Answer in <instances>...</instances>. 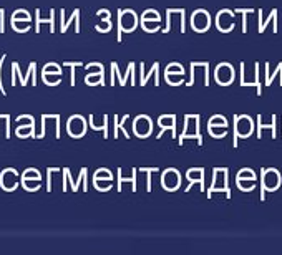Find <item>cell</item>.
<instances>
[{
	"label": "cell",
	"instance_id": "cell-5",
	"mask_svg": "<svg viewBox=\"0 0 282 255\" xmlns=\"http://www.w3.org/2000/svg\"><path fill=\"white\" fill-rule=\"evenodd\" d=\"M44 75H57V76H62V70H60L58 65H55V63H49V65H45V68H44Z\"/></svg>",
	"mask_w": 282,
	"mask_h": 255
},
{
	"label": "cell",
	"instance_id": "cell-7",
	"mask_svg": "<svg viewBox=\"0 0 282 255\" xmlns=\"http://www.w3.org/2000/svg\"><path fill=\"white\" fill-rule=\"evenodd\" d=\"M12 20H32L30 19V14L25 10H17L14 15H12Z\"/></svg>",
	"mask_w": 282,
	"mask_h": 255
},
{
	"label": "cell",
	"instance_id": "cell-1",
	"mask_svg": "<svg viewBox=\"0 0 282 255\" xmlns=\"http://www.w3.org/2000/svg\"><path fill=\"white\" fill-rule=\"evenodd\" d=\"M138 25L136 14L131 10H119V32H131L135 30Z\"/></svg>",
	"mask_w": 282,
	"mask_h": 255
},
{
	"label": "cell",
	"instance_id": "cell-8",
	"mask_svg": "<svg viewBox=\"0 0 282 255\" xmlns=\"http://www.w3.org/2000/svg\"><path fill=\"white\" fill-rule=\"evenodd\" d=\"M101 73H103V72H98L97 75L90 73L87 76V83H88V85H97V83H101Z\"/></svg>",
	"mask_w": 282,
	"mask_h": 255
},
{
	"label": "cell",
	"instance_id": "cell-4",
	"mask_svg": "<svg viewBox=\"0 0 282 255\" xmlns=\"http://www.w3.org/2000/svg\"><path fill=\"white\" fill-rule=\"evenodd\" d=\"M12 27L17 32H25L30 28V20H12Z\"/></svg>",
	"mask_w": 282,
	"mask_h": 255
},
{
	"label": "cell",
	"instance_id": "cell-2",
	"mask_svg": "<svg viewBox=\"0 0 282 255\" xmlns=\"http://www.w3.org/2000/svg\"><path fill=\"white\" fill-rule=\"evenodd\" d=\"M193 27L196 28V30H206V28L209 27V15L206 14V12H196V14L193 15Z\"/></svg>",
	"mask_w": 282,
	"mask_h": 255
},
{
	"label": "cell",
	"instance_id": "cell-6",
	"mask_svg": "<svg viewBox=\"0 0 282 255\" xmlns=\"http://www.w3.org/2000/svg\"><path fill=\"white\" fill-rule=\"evenodd\" d=\"M158 20H159V15L154 10H148L141 17V22H158Z\"/></svg>",
	"mask_w": 282,
	"mask_h": 255
},
{
	"label": "cell",
	"instance_id": "cell-9",
	"mask_svg": "<svg viewBox=\"0 0 282 255\" xmlns=\"http://www.w3.org/2000/svg\"><path fill=\"white\" fill-rule=\"evenodd\" d=\"M173 72L176 75H183V67H179V65H170V67L166 68V73H173Z\"/></svg>",
	"mask_w": 282,
	"mask_h": 255
},
{
	"label": "cell",
	"instance_id": "cell-3",
	"mask_svg": "<svg viewBox=\"0 0 282 255\" xmlns=\"http://www.w3.org/2000/svg\"><path fill=\"white\" fill-rule=\"evenodd\" d=\"M98 17L101 19V22L97 25V30L100 32H106V30H110L111 28V22H110V12H106V10H101L98 12Z\"/></svg>",
	"mask_w": 282,
	"mask_h": 255
}]
</instances>
